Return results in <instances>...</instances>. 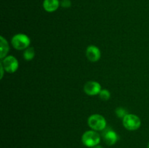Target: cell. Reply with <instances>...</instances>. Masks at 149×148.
I'll return each mask as SVG.
<instances>
[{
    "instance_id": "1",
    "label": "cell",
    "mask_w": 149,
    "mask_h": 148,
    "mask_svg": "<svg viewBox=\"0 0 149 148\" xmlns=\"http://www.w3.org/2000/svg\"><path fill=\"white\" fill-rule=\"evenodd\" d=\"M81 142L84 146L90 148L99 145L100 142V136L96 131H87L81 136Z\"/></svg>"
},
{
    "instance_id": "2",
    "label": "cell",
    "mask_w": 149,
    "mask_h": 148,
    "mask_svg": "<svg viewBox=\"0 0 149 148\" xmlns=\"http://www.w3.org/2000/svg\"><path fill=\"white\" fill-rule=\"evenodd\" d=\"M87 123H88L89 126L93 130L96 131H103L106 128V120L101 115H92L88 118Z\"/></svg>"
},
{
    "instance_id": "3",
    "label": "cell",
    "mask_w": 149,
    "mask_h": 148,
    "mask_svg": "<svg viewBox=\"0 0 149 148\" xmlns=\"http://www.w3.org/2000/svg\"><path fill=\"white\" fill-rule=\"evenodd\" d=\"M12 45L13 47L17 50H23L29 47L31 41L26 35L23 33H18L15 35L12 39Z\"/></svg>"
},
{
    "instance_id": "4",
    "label": "cell",
    "mask_w": 149,
    "mask_h": 148,
    "mask_svg": "<svg viewBox=\"0 0 149 148\" xmlns=\"http://www.w3.org/2000/svg\"><path fill=\"white\" fill-rule=\"evenodd\" d=\"M124 126L129 131H135L139 129L141 125V120L138 116L134 114H127L122 120Z\"/></svg>"
},
{
    "instance_id": "5",
    "label": "cell",
    "mask_w": 149,
    "mask_h": 148,
    "mask_svg": "<svg viewBox=\"0 0 149 148\" xmlns=\"http://www.w3.org/2000/svg\"><path fill=\"white\" fill-rule=\"evenodd\" d=\"M1 65L4 68V71L9 73H13L18 68V61L15 57L7 56L1 59Z\"/></svg>"
},
{
    "instance_id": "6",
    "label": "cell",
    "mask_w": 149,
    "mask_h": 148,
    "mask_svg": "<svg viewBox=\"0 0 149 148\" xmlns=\"http://www.w3.org/2000/svg\"><path fill=\"white\" fill-rule=\"evenodd\" d=\"M102 136H103V140L105 141L106 145H109V146L115 145L116 142L119 140V136L111 129H106V128L103 130Z\"/></svg>"
},
{
    "instance_id": "7",
    "label": "cell",
    "mask_w": 149,
    "mask_h": 148,
    "mask_svg": "<svg viewBox=\"0 0 149 148\" xmlns=\"http://www.w3.org/2000/svg\"><path fill=\"white\" fill-rule=\"evenodd\" d=\"M101 90V86L96 81H88L84 86V92L90 96L99 94Z\"/></svg>"
},
{
    "instance_id": "8",
    "label": "cell",
    "mask_w": 149,
    "mask_h": 148,
    "mask_svg": "<svg viewBox=\"0 0 149 148\" xmlns=\"http://www.w3.org/2000/svg\"><path fill=\"white\" fill-rule=\"evenodd\" d=\"M86 56L90 62H95L100 59L101 54H100V49L97 46H94V45H90L87 48Z\"/></svg>"
},
{
    "instance_id": "9",
    "label": "cell",
    "mask_w": 149,
    "mask_h": 148,
    "mask_svg": "<svg viewBox=\"0 0 149 148\" xmlns=\"http://www.w3.org/2000/svg\"><path fill=\"white\" fill-rule=\"evenodd\" d=\"M61 5L59 0H44L43 7L45 10L48 12H53L56 11Z\"/></svg>"
},
{
    "instance_id": "10",
    "label": "cell",
    "mask_w": 149,
    "mask_h": 148,
    "mask_svg": "<svg viewBox=\"0 0 149 148\" xmlns=\"http://www.w3.org/2000/svg\"><path fill=\"white\" fill-rule=\"evenodd\" d=\"M9 51V45L7 44V41L1 36L0 37V58L1 59H3L4 57H6L7 52Z\"/></svg>"
},
{
    "instance_id": "11",
    "label": "cell",
    "mask_w": 149,
    "mask_h": 148,
    "mask_svg": "<svg viewBox=\"0 0 149 148\" xmlns=\"http://www.w3.org/2000/svg\"><path fill=\"white\" fill-rule=\"evenodd\" d=\"M35 55V50L33 47H28L23 52V57L26 60H31Z\"/></svg>"
},
{
    "instance_id": "12",
    "label": "cell",
    "mask_w": 149,
    "mask_h": 148,
    "mask_svg": "<svg viewBox=\"0 0 149 148\" xmlns=\"http://www.w3.org/2000/svg\"><path fill=\"white\" fill-rule=\"evenodd\" d=\"M99 97L103 101H107V100H109L110 99L111 94L109 90L103 89L100 91V94H99Z\"/></svg>"
},
{
    "instance_id": "13",
    "label": "cell",
    "mask_w": 149,
    "mask_h": 148,
    "mask_svg": "<svg viewBox=\"0 0 149 148\" xmlns=\"http://www.w3.org/2000/svg\"><path fill=\"white\" fill-rule=\"evenodd\" d=\"M115 113H116V115L119 118H124L128 114L127 111L125 108H122V107L116 108V110H115Z\"/></svg>"
},
{
    "instance_id": "14",
    "label": "cell",
    "mask_w": 149,
    "mask_h": 148,
    "mask_svg": "<svg viewBox=\"0 0 149 148\" xmlns=\"http://www.w3.org/2000/svg\"><path fill=\"white\" fill-rule=\"evenodd\" d=\"M61 5L64 8H68L71 5V0H62L61 1Z\"/></svg>"
},
{
    "instance_id": "15",
    "label": "cell",
    "mask_w": 149,
    "mask_h": 148,
    "mask_svg": "<svg viewBox=\"0 0 149 148\" xmlns=\"http://www.w3.org/2000/svg\"><path fill=\"white\" fill-rule=\"evenodd\" d=\"M90 148H103V147H102V146H100V145H96V146L92 147H90Z\"/></svg>"
},
{
    "instance_id": "16",
    "label": "cell",
    "mask_w": 149,
    "mask_h": 148,
    "mask_svg": "<svg viewBox=\"0 0 149 148\" xmlns=\"http://www.w3.org/2000/svg\"><path fill=\"white\" fill-rule=\"evenodd\" d=\"M148 148H149V142H148Z\"/></svg>"
}]
</instances>
